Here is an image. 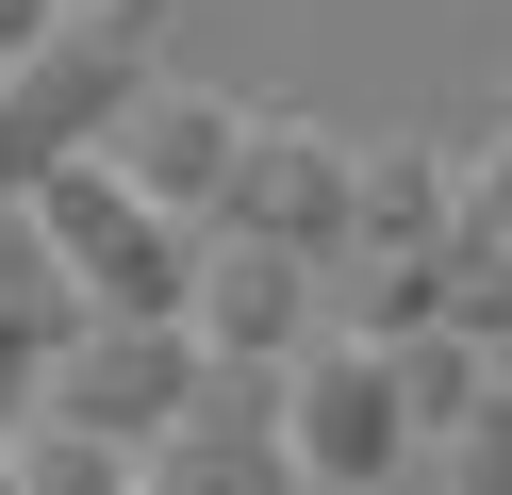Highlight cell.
Returning a JSON list of instances; mask_svg holds the SVG:
<instances>
[{
    "label": "cell",
    "mask_w": 512,
    "mask_h": 495,
    "mask_svg": "<svg viewBox=\"0 0 512 495\" xmlns=\"http://www.w3.org/2000/svg\"><path fill=\"white\" fill-rule=\"evenodd\" d=\"M34 231H50V264H67V297H83V314H182V297H199V248H215L199 215L133 198L100 149L34 182Z\"/></svg>",
    "instance_id": "obj_1"
},
{
    "label": "cell",
    "mask_w": 512,
    "mask_h": 495,
    "mask_svg": "<svg viewBox=\"0 0 512 495\" xmlns=\"http://www.w3.org/2000/svg\"><path fill=\"white\" fill-rule=\"evenodd\" d=\"M133 83H149V33H133V17H67L34 66H0V198H34L50 165L116 149Z\"/></svg>",
    "instance_id": "obj_2"
},
{
    "label": "cell",
    "mask_w": 512,
    "mask_h": 495,
    "mask_svg": "<svg viewBox=\"0 0 512 495\" xmlns=\"http://www.w3.org/2000/svg\"><path fill=\"white\" fill-rule=\"evenodd\" d=\"M215 231L232 248H364V149L347 132H314V116H248V149H232V182H215Z\"/></svg>",
    "instance_id": "obj_3"
},
{
    "label": "cell",
    "mask_w": 512,
    "mask_h": 495,
    "mask_svg": "<svg viewBox=\"0 0 512 495\" xmlns=\"http://www.w3.org/2000/svg\"><path fill=\"white\" fill-rule=\"evenodd\" d=\"M281 446H298V495H364L413 462V413H397V363L347 330V347H298L281 363Z\"/></svg>",
    "instance_id": "obj_4"
},
{
    "label": "cell",
    "mask_w": 512,
    "mask_h": 495,
    "mask_svg": "<svg viewBox=\"0 0 512 495\" xmlns=\"http://www.w3.org/2000/svg\"><path fill=\"white\" fill-rule=\"evenodd\" d=\"M199 380H215V363H199V330H182V314H100L67 363H50V429H100V446L149 462V446L182 429V396H199Z\"/></svg>",
    "instance_id": "obj_5"
},
{
    "label": "cell",
    "mask_w": 512,
    "mask_h": 495,
    "mask_svg": "<svg viewBox=\"0 0 512 495\" xmlns=\"http://www.w3.org/2000/svg\"><path fill=\"white\" fill-rule=\"evenodd\" d=\"M232 149H248V99H215V83H166V66H149L100 165H116L133 198H166V215H199V231H215V182H232Z\"/></svg>",
    "instance_id": "obj_6"
},
{
    "label": "cell",
    "mask_w": 512,
    "mask_h": 495,
    "mask_svg": "<svg viewBox=\"0 0 512 495\" xmlns=\"http://www.w3.org/2000/svg\"><path fill=\"white\" fill-rule=\"evenodd\" d=\"M182 330H199V363H298V330H314V264H298V248H232V231H215Z\"/></svg>",
    "instance_id": "obj_7"
},
{
    "label": "cell",
    "mask_w": 512,
    "mask_h": 495,
    "mask_svg": "<svg viewBox=\"0 0 512 495\" xmlns=\"http://www.w3.org/2000/svg\"><path fill=\"white\" fill-rule=\"evenodd\" d=\"M446 231H463V165L446 149H364V248H446Z\"/></svg>",
    "instance_id": "obj_8"
},
{
    "label": "cell",
    "mask_w": 512,
    "mask_h": 495,
    "mask_svg": "<svg viewBox=\"0 0 512 495\" xmlns=\"http://www.w3.org/2000/svg\"><path fill=\"white\" fill-rule=\"evenodd\" d=\"M0 330H34L50 363H67L83 330H100V314H83V297H67V264H50V231H34V198H0Z\"/></svg>",
    "instance_id": "obj_9"
},
{
    "label": "cell",
    "mask_w": 512,
    "mask_h": 495,
    "mask_svg": "<svg viewBox=\"0 0 512 495\" xmlns=\"http://www.w3.org/2000/svg\"><path fill=\"white\" fill-rule=\"evenodd\" d=\"M380 363H397V413H413V446H430V429H463L479 396L512 380V363H479L463 330H413V347H380Z\"/></svg>",
    "instance_id": "obj_10"
},
{
    "label": "cell",
    "mask_w": 512,
    "mask_h": 495,
    "mask_svg": "<svg viewBox=\"0 0 512 495\" xmlns=\"http://www.w3.org/2000/svg\"><path fill=\"white\" fill-rule=\"evenodd\" d=\"M17 495H133V446H100V429H17Z\"/></svg>",
    "instance_id": "obj_11"
},
{
    "label": "cell",
    "mask_w": 512,
    "mask_h": 495,
    "mask_svg": "<svg viewBox=\"0 0 512 495\" xmlns=\"http://www.w3.org/2000/svg\"><path fill=\"white\" fill-rule=\"evenodd\" d=\"M446 495H512V380L479 396L463 429H446Z\"/></svg>",
    "instance_id": "obj_12"
},
{
    "label": "cell",
    "mask_w": 512,
    "mask_h": 495,
    "mask_svg": "<svg viewBox=\"0 0 512 495\" xmlns=\"http://www.w3.org/2000/svg\"><path fill=\"white\" fill-rule=\"evenodd\" d=\"M34 413H50V347H34V330H0V446H17Z\"/></svg>",
    "instance_id": "obj_13"
},
{
    "label": "cell",
    "mask_w": 512,
    "mask_h": 495,
    "mask_svg": "<svg viewBox=\"0 0 512 495\" xmlns=\"http://www.w3.org/2000/svg\"><path fill=\"white\" fill-rule=\"evenodd\" d=\"M463 231H479V248H512V132L463 165Z\"/></svg>",
    "instance_id": "obj_14"
},
{
    "label": "cell",
    "mask_w": 512,
    "mask_h": 495,
    "mask_svg": "<svg viewBox=\"0 0 512 495\" xmlns=\"http://www.w3.org/2000/svg\"><path fill=\"white\" fill-rule=\"evenodd\" d=\"M67 17H83V0H0V66H34V50H50Z\"/></svg>",
    "instance_id": "obj_15"
},
{
    "label": "cell",
    "mask_w": 512,
    "mask_h": 495,
    "mask_svg": "<svg viewBox=\"0 0 512 495\" xmlns=\"http://www.w3.org/2000/svg\"><path fill=\"white\" fill-rule=\"evenodd\" d=\"M83 17H133V33H149V17H166V0H83Z\"/></svg>",
    "instance_id": "obj_16"
},
{
    "label": "cell",
    "mask_w": 512,
    "mask_h": 495,
    "mask_svg": "<svg viewBox=\"0 0 512 495\" xmlns=\"http://www.w3.org/2000/svg\"><path fill=\"white\" fill-rule=\"evenodd\" d=\"M0 495H17V446H0Z\"/></svg>",
    "instance_id": "obj_17"
}]
</instances>
